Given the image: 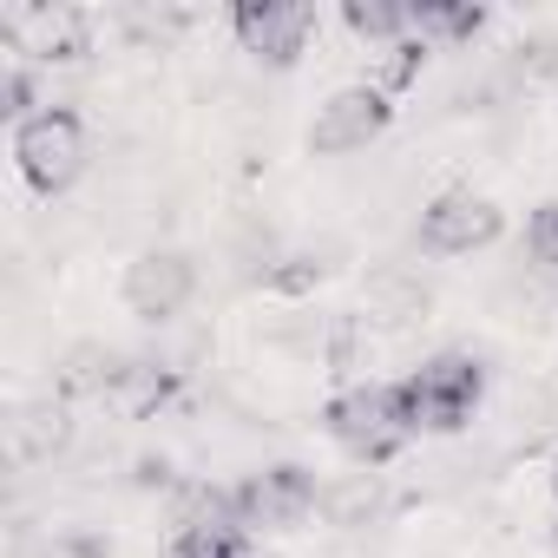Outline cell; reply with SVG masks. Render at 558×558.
Returning <instances> with one entry per match:
<instances>
[{
  "label": "cell",
  "instance_id": "6da1fadb",
  "mask_svg": "<svg viewBox=\"0 0 558 558\" xmlns=\"http://www.w3.org/2000/svg\"><path fill=\"white\" fill-rule=\"evenodd\" d=\"M401 388V401H408V421H414V434L427 427V434H460L466 421H473V408H480V395H486V368L473 362V355H460V349H447V355H427L408 381H395Z\"/></svg>",
  "mask_w": 558,
  "mask_h": 558
},
{
  "label": "cell",
  "instance_id": "7a4b0ae2",
  "mask_svg": "<svg viewBox=\"0 0 558 558\" xmlns=\"http://www.w3.org/2000/svg\"><path fill=\"white\" fill-rule=\"evenodd\" d=\"M323 421H329V434H336V440H342V447H349L362 466H381V460H395V453L408 447V434H414L401 388H381V381L336 395Z\"/></svg>",
  "mask_w": 558,
  "mask_h": 558
},
{
  "label": "cell",
  "instance_id": "3957f363",
  "mask_svg": "<svg viewBox=\"0 0 558 558\" xmlns=\"http://www.w3.org/2000/svg\"><path fill=\"white\" fill-rule=\"evenodd\" d=\"M14 165L40 197H60L80 171H86V132L66 106L34 112L27 125H14Z\"/></svg>",
  "mask_w": 558,
  "mask_h": 558
},
{
  "label": "cell",
  "instance_id": "277c9868",
  "mask_svg": "<svg viewBox=\"0 0 558 558\" xmlns=\"http://www.w3.org/2000/svg\"><path fill=\"white\" fill-rule=\"evenodd\" d=\"M119 296H125V310L138 323H178L184 303L197 296V263L184 250H145V256L125 263V290Z\"/></svg>",
  "mask_w": 558,
  "mask_h": 558
},
{
  "label": "cell",
  "instance_id": "5b68a950",
  "mask_svg": "<svg viewBox=\"0 0 558 558\" xmlns=\"http://www.w3.org/2000/svg\"><path fill=\"white\" fill-rule=\"evenodd\" d=\"M499 230H506V217H499V204L480 197V191H440V197L421 210V250H434V256H473V250H486Z\"/></svg>",
  "mask_w": 558,
  "mask_h": 558
},
{
  "label": "cell",
  "instance_id": "8992f818",
  "mask_svg": "<svg viewBox=\"0 0 558 558\" xmlns=\"http://www.w3.org/2000/svg\"><path fill=\"white\" fill-rule=\"evenodd\" d=\"M243 53H256L263 66H296L310 34H316V14L296 8V0H243V8L230 14Z\"/></svg>",
  "mask_w": 558,
  "mask_h": 558
},
{
  "label": "cell",
  "instance_id": "52a82bcc",
  "mask_svg": "<svg viewBox=\"0 0 558 558\" xmlns=\"http://www.w3.org/2000/svg\"><path fill=\"white\" fill-rule=\"evenodd\" d=\"M388 93H375V86H342L336 99H323V112H316V125H310V151H323V158H349V151H368L381 132H388Z\"/></svg>",
  "mask_w": 558,
  "mask_h": 558
},
{
  "label": "cell",
  "instance_id": "ba28073f",
  "mask_svg": "<svg viewBox=\"0 0 558 558\" xmlns=\"http://www.w3.org/2000/svg\"><path fill=\"white\" fill-rule=\"evenodd\" d=\"M236 506H243V525H303L310 506H323V486L310 466L283 460V466H263L236 486Z\"/></svg>",
  "mask_w": 558,
  "mask_h": 558
},
{
  "label": "cell",
  "instance_id": "9c48e42d",
  "mask_svg": "<svg viewBox=\"0 0 558 558\" xmlns=\"http://www.w3.org/2000/svg\"><path fill=\"white\" fill-rule=\"evenodd\" d=\"M112 408L119 414H132V421H145L165 395H171V368H151V362H119V375H112Z\"/></svg>",
  "mask_w": 558,
  "mask_h": 558
},
{
  "label": "cell",
  "instance_id": "30bf717a",
  "mask_svg": "<svg viewBox=\"0 0 558 558\" xmlns=\"http://www.w3.org/2000/svg\"><path fill=\"white\" fill-rule=\"evenodd\" d=\"M342 21H349V34H362V40H381V47H401V40H414V8H401V0H349V8H342Z\"/></svg>",
  "mask_w": 558,
  "mask_h": 558
},
{
  "label": "cell",
  "instance_id": "8fae6325",
  "mask_svg": "<svg viewBox=\"0 0 558 558\" xmlns=\"http://www.w3.org/2000/svg\"><path fill=\"white\" fill-rule=\"evenodd\" d=\"M34 53H40V60H80V53H86V21H80L73 8L34 14Z\"/></svg>",
  "mask_w": 558,
  "mask_h": 558
},
{
  "label": "cell",
  "instance_id": "7c38bea8",
  "mask_svg": "<svg viewBox=\"0 0 558 558\" xmlns=\"http://www.w3.org/2000/svg\"><path fill=\"white\" fill-rule=\"evenodd\" d=\"M323 512H329L336 525H368V519L381 512V480H375V473H355V480L329 486V493H323Z\"/></svg>",
  "mask_w": 558,
  "mask_h": 558
},
{
  "label": "cell",
  "instance_id": "4fadbf2b",
  "mask_svg": "<svg viewBox=\"0 0 558 558\" xmlns=\"http://www.w3.org/2000/svg\"><path fill=\"white\" fill-rule=\"evenodd\" d=\"M486 27V8L460 0V8H414V40H473Z\"/></svg>",
  "mask_w": 558,
  "mask_h": 558
},
{
  "label": "cell",
  "instance_id": "5bb4252c",
  "mask_svg": "<svg viewBox=\"0 0 558 558\" xmlns=\"http://www.w3.org/2000/svg\"><path fill=\"white\" fill-rule=\"evenodd\" d=\"M243 538L250 532H178L171 558H243Z\"/></svg>",
  "mask_w": 558,
  "mask_h": 558
},
{
  "label": "cell",
  "instance_id": "9a60e30c",
  "mask_svg": "<svg viewBox=\"0 0 558 558\" xmlns=\"http://www.w3.org/2000/svg\"><path fill=\"white\" fill-rule=\"evenodd\" d=\"M421 53H427V40H401V47H388V60H381V80H375V93H401L414 73H421Z\"/></svg>",
  "mask_w": 558,
  "mask_h": 558
},
{
  "label": "cell",
  "instance_id": "2e32d148",
  "mask_svg": "<svg viewBox=\"0 0 558 558\" xmlns=\"http://www.w3.org/2000/svg\"><path fill=\"white\" fill-rule=\"evenodd\" d=\"M0 112H8L14 125L34 119V73H27V66H8V73H0Z\"/></svg>",
  "mask_w": 558,
  "mask_h": 558
},
{
  "label": "cell",
  "instance_id": "e0dca14e",
  "mask_svg": "<svg viewBox=\"0 0 558 558\" xmlns=\"http://www.w3.org/2000/svg\"><path fill=\"white\" fill-rule=\"evenodd\" d=\"M532 256H538L545 269H558V197L532 217Z\"/></svg>",
  "mask_w": 558,
  "mask_h": 558
},
{
  "label": "cell",
  "instance_id": "ac0fdd59",
  "mask_svg": "<svg viewBox=\"0 0 558 558\" xmlns=\"http://www.w3.org/2000/svg\"><path fill=\"white\" fill-rule=\"evenodd\" d=\"M551 493H558V473H551Z\"/></svg>",
  "mask_w": 558,
  "mask_h": 558
}]
</instances>
